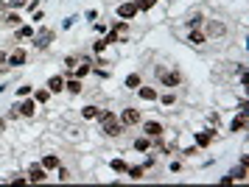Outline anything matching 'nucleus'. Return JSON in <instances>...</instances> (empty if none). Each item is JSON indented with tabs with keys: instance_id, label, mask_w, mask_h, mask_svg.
<instances>
[{
	"instance_id": "nucleus-1",
	"label": "nucleus",
	"mask_w": 249,
	"mask_h": 187,
	"mask_svg": "<svg viewBox=\"0 0 249 187\" xmlns=\"http://www.w3.org/2000/svg\"><path fill=\"white\" fill-rule=\"evenodd\" d=\"M154 73H157V81H160V87H162V89H179L182 81H185V76H182L177 67H171V70H168V67L160 65Z\"/></svg>"
},
{
	"instance_id": "nucleus-2",
	"label": "nucleus",
	"mask_w": 249,
	"mask_h": 187,
	"mask_svg": "<svg viewBox=\"0 0 249 187\" xmlns=\"http://www.w3.org/2000/svg\"><path fill=\"white\" fill-rule=\"evenodd\" d=\"M218 140V129H210V126H204L199 132H193V145L199 148V151H207L210 145Z\"/></svg>"
},
{
	"instance_id": "nucleus-3",
	"label": "nucleus",
	"mask_w": 249,
	"mask_h": 187,
	"mask_svg": "<svg viewBox=\"0 0 249 187\" xmlns=\"http://www.w3.org/2000/svg\"><path fill=\"white\" fill-rule=\"evenodd\" d=\"M118 120L124 123L126 129H135V126H140V120H143V112L137 109V106H124V109L118 112Z\"/></svg>"
},
{
	"instance_id": "nucleus-4",
	"label": "nucleus",
	"mask_w": 249,
	"mask_h": 187,
	"mask_svg": "<svg viewBox=\"0 0 249 187\" xmlns=\"http://www.w3.org/2000/svg\"><path fill=\"white\" fill-rule=\"evenodd\" d=\"M25 62H28V51H25L23 45H17V48H12V51H9L6 67H9V70H20V67H25Z\"/></svg>"
},
{
	"instance_id": "nucleus-5",
	"label": "nucleus",
	"mask_w": 249,
	"mask_h": 187,
	"mask_svg": "<svg viewBox=\"0 0 249 187\" xmlns=\"http://www.w3.org/2000/svg\"><path fill=\"white\" fill-rule=\"evenodd\" d=\"M137 14H140V9H137L135 0H124V3H118V6H115V17H118V20L132 22Z\"/></svg>"
},
{
	"instance_id": "nucleus-6",
	"label": "nucleus",
	"mask_w": 249,
	"mask_h": 187,
	"mask_svg": "<svg viewBox=\"0 0 249 187\" xmlns=\"http://www.w3.org/2000/svg\"><path fill=\"white\" fill-rule=\"evenodd\" d=\"M14 109L20 112V118H28V120H31V118H36V112L42 109V106H39V103L31 98V95H28V98H20V101H17V103H14Z\"/></svg>"
},
{
	"instance_id": "nucleus-7",
	"label": "nucleus",
	"mask_w": 249,
	"mask_h": 187,
	"mask_svg": "<svg viewBox=\"0 0 249 187\" xmlns=\"http://www.w3.org/2000/svg\"><path fill=\"white\" fill-rule=\"evenodd\" d=\"M53 39H56V31H53V28H39L31 42H34V51H48Z\"/></svg>"
},
{
	"instance_id": "nucleus-8",
	"label": "nucleus",
	"mask_w": 249,
	"mask_h": 187,
	"mask_svg": "<svg viewBox=\"0 0 249 187\" xmlns=\"http://www.w3.org/2000/svg\"><path fill=\"white\" fill-rule=\"evenodd\" d=\"M204 34H207V39H224L227 36V25L221 20H204Z\"/></svg>"
},
{
	"instance_id": "nucleus-9",
	"label": "nucleus",
	"mask_w": 249,
	"mask_h": 187,
	"mask_svg": "<svg viewBox=\"0 0 249 187\" xmlns=\"http://www.w3.org/2000/svg\"><path fill=\"white\" fill-rule=\"evenodd\" d=\"M140 129H143L140 134H146V137L154 140V137H162L165 134V123L162 120H140Z\"/></svg>"
},
{
	"instance_id": "nucleus-10",
	"label": "nucleus",
	"mask_w": 249,
	"mask_h": 187,
	"mask_svg": "<svg viewBox=\"0 0 249 187\" xmlns=\"http://www.w3.org/2000/svg\"><path fill=\"white\" fill-rule=\"evenodd\" d=\"M25 179H28V185H42V182H48V179H51V173H48L45 168L36 162V165H31L28 170H25Z\"/></svg>"
},
{
	"instance_id": "nucleus-11",
	"label": "nucleus",
	"mask_w": 249,
	"mask_h": 187,
	"mask_svg": "<svg viewBox=\"0 0 249 187\" xmlns=\"http://www.w3.org/2000/svg\"><path fill=\"white\" fill-rule=\"evenodd\" d=\"M185 42L191 45V48H204V45L210 42V39H207L204 28H188V36H185Z\"/></svg>"
},
{
	"instance_id": "nucleus-12",
	"label": "nucleus",
	"mask_w": 249,
	"mask_h": 187,
	"mask_svg": "<svg viewBox=\"0 0 249 187\" xmlns=\"http://www.w3.org/2000/svg\"><path fill=\"white\" fill-rule=\"evenodd\" d=\"M34 34H36L34 22H23V25H17V28H14V39H17V42H31V39H34Z\"/></svg>"
},
{
	"instance_id": "nucleus-13",
	"label": "nucleus",
	"mask_w": 249,
	"mask_h": 187,
	"mask_svg": "<svg viewBox=\"0 0 249 187\" xmlns=\"http://www.w3.org/2000/svg\"><path fill=\"white\" fill-rule=\"evenodd\" d=\"M135 92H137V98L140 101H146V103H157V95H160L157 87H151V84H140Z\"/></svg>"
},
{
	"instance_id": "nucleus-14",
	"label": "nucleus",
	"mask_w": 249,
	"mask_h": 187,
	"mask_svg": "<svg viewBox=\"0 0 249 187\" xmlns=\"http://www.w3.org/2000/svg\"><path fill=\"white\" fill-rule=\"evenodd\" d=\"M132 151H137V154H148V151H154V140L146 137V134H140V137L132 140Z\"/></svg>"
},
{
	"instance_id": "nucleus-15",
	"label": "nucleus",
	"mask_w": 249,
	"mask_h": 187,
	"mask_svg": "<svg viewBox=\"0 0 249 187\" xmlns=\"http://www.w3.org/2000/svg\"><path fill=\"white\" fill-rule=\"evenodd\" d=\"M39 165L45 168L48 173H53L59 165H62V156L56 154V151H48V154H42V159H39Z\"/></svg>"
},
{
	"instance_id": "nucleus-16",
	"label": "nucleus",
	"mask_w": 249,
	"mask_h": 187,
	"mask_svg": "<svg viewBox=\"0 0 249 187\" xmlns=\"http://www.w3.org/2000/svg\"><path fill=\"white\" fill-rule=\"evenodd\" d=\"M177 101H179V98H177V89H162V92L157 95V103H160L165 112H168L171 106H177Z\"/></svg>"
},
{
	"instance_id": "nucleus-17",
	"label": "nucleus",
	"mask_w": 249,
	"mask_h": 187,
	"mask_svg": "<svg viewBox=\"0 0 249 187\" xmlns=\"http://www.w3.org/2000/svg\"><path fill=\"white\" fill-rule=\"evenodd\" d=\"M244 132H247V115L238 112L235 118L230 120V126H227V134H244Z\"/></svg>"
},
{
	"instance_id": "nucleus-18",
	"label": "nucleus",
	"mask_w": 249,
	"mask_h": 187,
	"mask_svg": "<svg viewBox=\"0 0 249 187\" xmlns=\"http://www.w3.org/2000/svg\"><path fill=\"white\" fill-rule=\"evenodd\" d=\"M107 168H109V173H115V176H126L129 162H126V156H112V159L107 162Z\"/></svg>"
},
{
	"instance_id": "nucleus-19",
	"label": "nucleus",
	"mask_w": 249,
	"mask_h": 187,
	"mask_svg": "<svg viewBox=\"0 0 249 187\" xmlns=\"http://www.w3.org/2000/svg\"><path fill=\"white\" fill-rule=\"evenodd\" d=\"M65 92H68V95H81V92H84V81L76 78V76L65 78Z\"/></svg>"
},
{
	"instance_id": "nucleus-20",
	"label": "nucleus",
	"mask_w": 249,
	"mask_h": 187,
	"mask_svg": "<svg viewBox=\"0 0 249 187\" xmlns=\"http://www.w3.org/2000/svg\"><path fill=\"white\" fill-rule=\"evenodd\" d=\"M98 112H101V106H98V103H84V106L79 109V118L90 123V120H95V118H98Z\"/></svg>"
},
{
	"instance_id": "nucleus-21",
	"label": "nucleus",
	"mask_w": 249,
	"mask_h": 187,
	"mask_svg": "<svg viewBox=\"0 0 249 187\" xmlns=\"http://www.w3.org/2000/svg\"><path fill=\"white\" fill-rule=\"evenodd\" d=\"M45 87L51 89V95H62L65 92V76H51L45 81Z\"/></svg>"
},
{
	"instance_id": "nucleus-22",
	"label": "nucleus",
	"mask_w": 249,
	"mask_h": 187,
	"mask_svg": "<svg viewBox=\"0 0 249 187\" xmlns=\"http://www.w3.org/2000/svg\"><path fill=\"white\" fill-rule=\"evenodd\" d=\"M182 20H185V28H202L207 17H204L202 11H193V14H185Z\"/></svg>"
},
{
	"instance_id": "nucleus-23",
	"label": "nucleus",
	"mask_w": 249,
	"mask_h": 187,
	"mask_svg": "<svg viewBox=\"0 0 249 187\" xmlns=\"http://www.w3.org/2000/svg\"><path fill=\"white\" fill-rule=\"evenodd\" d=\"M3 22L9 25V28H17V25H23V14L17 9H6V14H3Z\"/></svg>"
},
{
	"instance_id": "nucleus-24",
	"label": "nucleus",
	"mask_w": 249,
	"mask_h": 187,
	"mask_svg": "<svg viewBox=\"0 0 249 187\" xmlns=\"http://www.w3.org/2000/svg\"><path fill=\"white\" fill-rule=\"evenodd\" d=\"M31 98H34L39 106H48L53 95H51V89H48V87H34V95H31Z\"/></svg>"
},
{
	"instance_id": "nucleus-25",
	"label": "nucleus",
	"mask_w": 249,
	"mask_h": 187,
	"mask_svg": "<svg viewBox=\"0 0 249 187\" xmlns=\"http://www.w3.org/2000/svg\"><path fill=\"white\" fill-rule=\"evenodd\" d=\"M126 176L132 179V182H143V179H146V168L140 165V162H137V165H129L126 168Z\"/></svg>"
},
{
	"instance_id": "nucleus-26",
	"label": "nucleus",
	"mask_w": 249,
	"mask_h": 187,
	"mask_svg": "<svg viewBox=\"0 0 249 187\" xmlns=\"http://www.w3.org/2000/svg\"><path fill=\"white\" fill-rule=\"evenodd\" d=\"M140 84H143V76H140V73H129V76L124 78V89H129V92H135Z\"/></svg>"
},
{
	"instance_id": "nucleus-27",
	"label": "nucleus",
	"mask_w": 249,
	"mask_h": 187,
	"mask_svg": "<svg viewBox=\"0 0 249 187\" xmlns=\"http://www.w3.org/2000/svg\"><path fill=\"white\" fill-rule=\"evenodd\" d=\"M230 176H232V182H247V165L238 162L235 168H230Z\"/></svg>"
},
{
	"instance_id": "nucleus-28",
	"label": "nucleus",
	"mask_w": 249,
	"mask_h": 187,
	"mask_svg": "<svg viewBox=\"0 0 249 187\" xmlns=\"http://www.w3.org/2000/svg\"><path fill=\"white\" fill-rule=\"evenodd\" d=\"M28 95H34V87H31V84H17V87H14V98L17 101L28 98Z\"/></svg>"
},
{
	"instance_id": "nucleus-29",
	"label": "nucleus",
	"mask_w": 249,
	"mask_h": 187,
	"mask_svg": "<svg viewBox=\"0 0 249 187\" xmlns=\"http://www.w3.org/2000/svg\"><path fill=\"white\" fill-rule=\"evenodd\" d=\"M107 51H109L107 39H104V36H98V39L92 42V53H95V56H101V53H107Z\"/></svg>"
},
{
	"instance_id": "nucleus-30",
	"label": "nucleus",
	"mask_w": 249,
	"mask_h": 187,
	"mask_svg": "<svg viewBox=\"0 0 249 187\" xmlns=\"http://www.w3.org/2000/svg\"><path fill=\"white\" fill-rule=\"evenodd\" d=\"M112 31L118 34L121 39H124L126 34H129V22H126V20H118V22H115V25H112Z\"/></svg>"
},
{
	"instance_id": "nucleus-31",
	"label": "nucleus",
	"mask_w": 249,
	"mask_h": 187,
	"mask_svg": "<svg viewBox=\"0 0 249 187\" xmlns=\"http://www.w3.org/2000/svg\"><path fill=\"white\" fill-rule=\"evenodd\" d=\"M135 3H137V9H140V14H143V11H151L157 3H162V0H135Z\"/></svg>"
},
{
	"instance_id": "nucleus-32",
	"label": "nucleus",
	"mask_w": 249,
	"mask_h": 187,
	"mask_svg": "<svg viewBox=\"0 0 249 187\" xmlns=\"http://www.w3.org/2000/svg\"><path fill=\"white\" fill-rule=\"evenodd\" d=\"M53 173H56V179H59V182H70V179H73V173H70V170H68L65 165H59L56 170H53Z\"/></svg>"
},
{
	"instance_id": "nucleus-33",
	"label": "nucleus",
	"mask_w": 249,
	"mask_h": 187,
	"mask_svg": "<svg viewBox=\"0 0 249 187\" xmlns=\"http://www.w3.org/2000/svg\"><path fill=\"white\" fill-rule=\"evenodd\" d=\"M207 126H210V129H221V115H218V112H210V115H207Z\"/></svg>"
},
{
	"instance_id": "nucleus-34",
	"label": "nucleus",
	"mask_w": 249,
	"mask_h": 187,
	"mask_svg": "<svg viewBox=\"0 0 249 187\" xmlns=\"http://www.w3.org/2000/svg\"><path fill=\"white\" fill-rule=\"evenodd\" d=\"M45 20V11L42 9H36V11H31V22H34V25H39V22Z\"/></svg>"
},
{
	"instance_id": "nucleus-35",
	"label": "nucleus",
	"mask_w": 249,
	"mask_h": 187,
	"mask_svg": "<svg viewBox=\"0 0 249 187\" xmlns=\"http://www.w3.org/2000/svg\"><path fill=\"white\" fill-rule=\"evenodd\" d=\"M154 162H157V159H154V156H151V151H148V156H143V162H140V165L146 168V173H148V170L154 168Z\"/></svg>"
},
{
	"instance_id": "nucleus-36",
	"label": "nucleus",
	"mask_w": 249,
	"mask_h": 187,
	"mask_svg": "<svg viewBox=\"0 0 249 187\" xmlns=\"http://www.w3.org/2000/svg\"><path fill=\"white\" fill-rule=\"evenodd\" d=\"M25 3H28V0H6V6H9V9H25Z\"/></svg>"
},
{
	"instance_id": "nucleus-37",
	"label": "nucleus",
	"mask_w": 249,
	"mask_h": 187,
	"mask_svg": "<svg viewBox=\"0 0 249 187\" xmlns=\"http://www.w3.org/2000/svg\"><path fill=\"white\" fill-rule=\"evenodd\" d=\"M76 20H79L76 14H70V17H65V20H62V28H65V31H68V28H73V25H76Z\"/></svg>"
},
{
	"instance_id": "nucleus-38",
	"label": "nucleus",
	"mask_w": 249,
	"mask_h": 187,
	"mask_svg": "<svg viewBox=\"0 0 249 187\" xmlns=\"http://www.w3.org/2000/svg\"><path fill=\"white\" fill-rule=\"evenodd\" d=\"M84 20L95 22V20H98V9H87V11H84Z\"/></svg>"
},
{
	"instance_id": "nucleus-39",
	"label": "nucleus",
	"mask_w": 249,
	"mask_h": 187,
	"mask_svg": "<svg viewBox=\"0 0 249 187\" xmlns=\"http://www.w3.org/2000/svg\"><path fill=\"white\" fill-rule=\"evenodd\" d=\"M39 6H42V0H28V3H25V11L31 14V11H36Z\"/></svg>"
},
{
	"instance_id": "nucleus-40",
	"label": "nucleus",
	"mask_w": 249,
	"mask_h": 187,
	"mask_svg": "<svg viewBox=\"0 0 249 187\" xmlns=\"http://www.w3.org/2000/svg\"><path fill=\"white\" fill-rule=\"evenodd\" d=\"M92 31L98 34V36H104V34H107V25H104V22H92Z\"/></svg>"
},
{
	"instance_id": "nucleus-41",
	"label": "nucleus",
	"mask_w": 249,
	"mask_h": 187,
	"mask_svg": "<svg viewBox=\"0 0 249 187\" xmlns=\"http://www.w3.org/2000/svg\"><path fill=\"white\" fill-rule=\"evenodd\" d=\"M168 170H171V173H182V162H179V159H174V162L168 165Z\"/></svg>"
},
{
	"instance_id": "nucleus-42",
	"label": "nucleus",
	"mask_w": 249,
	"mask_h": 187,
	"mask_svg": "<svg viewBox=\"0 0 249 187\" xmlns=\"http://www.w3.org/2000/svg\"><path fill=\"white\" fill-rule=\"evenodd\" d=\"M6 120H20V112H17V109H9V112H6Z\"/></svg>"
},
{
	"instance_id": "nucleus-43",
	"label": "nucleus",
	"mask_w": 249,
	"mask_h": 187,
	"mask_svg": "<svg viewBox=\"0 0 249 187\" xmlns=\"http://www.w3.org/2000/svg\"><path fill=\"white\" fill-rule=\"evenodd\" d=\"M6 59H9V51H0V67H6Z\"/></svg>"
},
{
	"instance_id": "nucleus-44",
	"label": "nucleus",
	"mask_w": 249,
	"mask_h": 187,
	"mask_svg": "<svg viewBox=\"0 0 249 187\" xmlns=\"http://www.w3.org/2000/svg\"><path fill=\"white\" fill-rule=\"evenodd\" d=\"M6 89H9V84H0V95H3V92H6Z\"/></svg>"
},
{
	"instance_id": "nucleus-45",
	"label": "nucleus",
	"mask_w": 249,
	"mask_h": 187,
	"mask_svg": "<svg viewBox=\"0 0 249 187\" xmlns=\"http://www.w3.org/2000/svg\"><path fill=\"white\" fill-rule=\"evenodd\" d=\"M3 129H6V120H0V132H3Z\"/></svg>"
},
{
	"instance_id": "nucleus-46",
	"label": "nucleus",
	"mask_w": 249,
	"mask_h": 187,
	"mask_svg": "<svg viewBox=\"0 0 249 187\" xmlns=\"http://www.w3.org/2000/svg\"><path fill=\"white\" fill-rule=\"evenodd\" d=\"M0 70H9V67H0Z\"/></svg>"
}]
</instances>
